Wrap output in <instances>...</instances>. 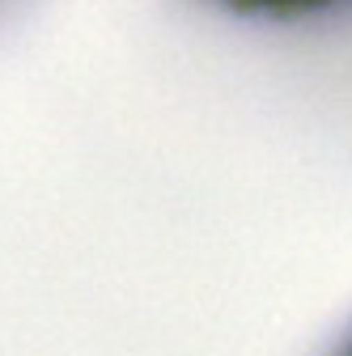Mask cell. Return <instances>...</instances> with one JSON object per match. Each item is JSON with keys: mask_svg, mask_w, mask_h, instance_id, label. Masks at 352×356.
Here are the masks:
<instances>
[{"mask_svg": "<svg viewBox=\"0 0 352 356\" xmlns=\"http://www.w3.org/2000/svg\"><path fill=\"white\" fill-rule=\"evenodd\" d=\"M331 356H352V327H348V335H344V339L331 348Z\"/></svg>", "mask_w": 352, "mask_h": 356, "instance_id": "2", "label": "cell"}, {"mask_svg": "<svg viewBox=\"0 0 352 356\" xmlns=\"http://www.w3.org/2000/svg\"><path fill=\"white\" fill-rule=\"evenodd\" d=\"M221 9L238 17H268V22H301V17H319L331 13L348 0H216Z\"/></svg>", "mask_w": 352, "mask_h": 356, "instance_id": "1", "label": "cell"}]
</instances>
